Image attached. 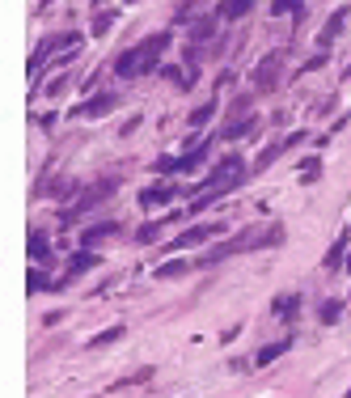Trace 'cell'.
I'll use <instances>...</instances> for the list:
<instances>
[{"label": "cell", "instance_id": "cell-15", "mask_svg": "<svg viewBox=\"0 0 351 398\" xmlns=\"http://www.w3.org/2000/svg\"><path fill=\"white\" fill-rule=\"evenodd\" d=\"M275 314H280L284 322H292L300 314V296L296 292H284V296H275Z\"/></svg>", "mask_w": 351, "mask_h": 398}, {"label": "cell", "instance_id": "cell-11", "mask_svg": "<svg viewBox=\"0 0 351 398\" xmlns=\"http://www.w3.org/2000/svg\"><path fill=\"white\" fill-rule=\"evenodd\" d=\"M250 9H254V0H220V5H216V17H220V21H237V17H245Z\"/></svg>", "mask_w": 351, "mask_h": 398}, {"label": "cell", "instance_id": "cell-17", "mask_svg": "<svg viewBox=\"0 0 351 398\" xmlns=\"http://www.w3.org/2000/svg\"><path fill=\"white\" fill-rule=\"evenodd\" d=\"M169 195H178V191H173V187H148V191L140 195V208H161Z\"/></svg>", "mask_w": 351, "mask_h": 398}, {"label": "cell", "instance_id": "cell-14", "mask_svg": "<svg viewBox=\"0 0 351 398\" xmlns=\"http://www.w3.org/2000/svg\"><path fill=\"white\" fill-rule=\"evenodd\" d=\"M284 352H288V339H280V343H267V347H263V352L254 356V364H250V368H267L271 360H280Z\"/></svg>", "mask_w": 351, "mask_h": 398}, {"label": "cell", "instance_id": "cell-5", "mask_svg": "<svg viewBox=\"0 0 351 398\" xmlns=\"http://www.w3.org/2000/svg\"><path fill=\"white\" fill-rule=\"evenodd\" d=\"M114 187H119L114 178H97L93 187H85V195L77 199V204H72V212H68V216H81V212L97 208V204H102V199H110V195H114Z\"/></svg>", "mask_w": 351, "mask_h": 398}, {"label": "cell", "instance_id": "cell-13", "mask_svg": "<svg viewBox=\"0 0 351 398\" xmlns=\"http://www.w3.org/2000/svg\"><path fill=\"white\" fill-rule=\"evenodd\" d=\"M254 128H258V119H229V128H224V140H241V136H254Z\"/></svg>", "mask_w": 351, "mask_h": 398}, {"label": "cell", "instance_id": "cell-7", "mask_svg": "<svg viewBox=\"0 0 351 398\" xmlns=\"http://www.w3.org/2000/svg\"><path fill=\"white\" fill-rule=\"evenodd\" d=\"M119 106V93H97V97H89V102L85 106H77V110H72V119H97V115H110Z\"/></svg>", "mask_w": 351, "mask_h": 398}, {"label": "cell", "instance_id": "cell-21", "mask_svg": "<svg viewBox=\"0 0 351 398\" xmlns=\"http://www.w3.org/2000/svg\"><path fill=\"white\" fill-rule=\"evenodd\" d=\"M284 148H288V144H267V148H263V153H258V161H254V169H267V165H271L275 157H280V153H284Z\"/></svg>", "mask_w": 351, "mask_h": 398}, {"label": "cell", "instance_id": "cell-9", "mask_svg": "<svg viewBox=\"0 0 351 398\" xmlns=\"http://www.w3.org/2000/svg\"><path fill=\"white\" fill-rule=\"evenodd\" d=\"M212 157V140H204V144H195V148H186V153L178 157V174H191V169H199Z\"/></svg>", "mask_w": 351, "mask_h": 398}, {"label": "cell", "instance_id": "cell-33", "mask_svg": "<svg viewBox=\"0 0 351 398\" xmlns=\"http://www.w3.org/2000/svg\"><path fill=\"white\" fill-rule=\"evenodd\" d=\"M347 267H351V263H347Z\"/></svg>", "mask_w": 351, "mask_h": 398}, {"label": "cell", "instance_id": "cell-28", "mask_svg": "<svg viewBox=\"0 0 351 398\" xmlns=\"http://www.w3.org/2000/svg\"><path fill=\"white\" fill-rule=\"evenodd\" d=\"M43 284H47V276H38V271H30V276H26V288H30V292H38Z\"/></svg>", "mask_w": 351, "mask_h": 398}, {"label": "cell", "instance_id": "cell-29", "mask_svg": "<svg viewBox=\"0 0 351 398\" xmlns=\"http://www.w3.org/2000/svg\"><path fill=\"white\" fill-rule=\"evenodd\" d=\"M322 318L335 322V318H339V301H326V305H322Z\"/></svg>", "mask_w": 351, "mask_h": 398}, {"label": "cell", "instance_id": "cell-26", "mask_svg": "<svg viewBox=\"0 0 351 398\" xmlns=\"http://www.w3.org/2000/svg\"><path fill=\"white\" fill-rule=\"evenodd\" d=\"M343 250H347V237L330 246V255H326V267H339V263H343Z\"/></svg>", "mask_w": 351, "mask_h": 398}, {"label": "cell", "instance_id": "cell-27", "mask_svg": "<svg viewBox=\"0 0 351 398\" xmlns=\"http://www.w3.org/2000/svg\"><path fill=\"white\" fill-rule=\"evenodd\" d=\"M110 26H114V13H110V17L102 13V17H97V21H93V34H97V38H102V34H106Z\"/></svg>", "mask_w": 351, "mask_h": 398}, {"label": "cell", "instance_id": "cell-8", "mask_svg": "<svg viewBox=\"0 0 351 398\" xmlns=\"http://www.w3.org/2000/svg\"><path fill=\"white\" fill-rule=\"evenodd\" d=\"M77 43V34H56V38H47L43 47H34V56H30V77H38V64H47V56L60 51V47H72ZM81 47V43H77Z\"/></svg>", "mask_w": 351, "mask_h": 398}, {"label": "cell", "instance_id": "cell-16", "mask_svg": "<svg viewBox=\"0 0 351 398\" xmlns=\"http://www.w3.org/2000/svg\"><path fill=\"white\" fill-rule=\"evenodd\" d=\"M114 220H102V225H93V229H85V250H93L97 242H106V237H114Z\"/></svg>", "mask_w": 351, "mask_h": 398}, {"label": "cell", "instance_id": "cell-25", "mask_svg": "<svg viewBox=\"0 0 351 398\" xmlns=\"http://www.w3.org/2000/svg\"><path fill=\"white\" fill-rule=\"evenodd\" d=\"M300 9V0H271V13L275 17H284V13H296Z\"/></svg>", "mask_w": 351, "mask_h": 398}, {"label": "cell", "instance_id": "cell-2", "mask_svg": "<svg viewBox=\"0 0 351 398\" xmlns=\"http://www.w3.org/2000/svg\"><path fill=\"white\" fill-rule=\"evenodd\" d=\"M165 47H169V30L148 34L140 47H132V51H123V56L114 60V77L132 81V77H140V72H153V68H157V60L165 56Z\"/></svg>", "mask_w": 351, "mask_h": 398}, {"label": "cell", "instance_id": "cell-23", "mask_svg": "<svg viewBox=\"0 0 351 398\" xmlns=\"http://www.w3.org/2000/svg\"><path fill=\"white\" fill-rule=\"evenodd\" d=\"M119 339H123V327H110V331H102V335H93L89 347H106V343H119Z\"/></svg>", "mask_w": 351, "mask_h": 398}, {"label": "cell", "instance_id": "cell-18", "mask_svg": "<svg viewBox=\"0 0 351 398\" xmlns=\"http://www.w3.org/2000/svg\"><path fill=\"white\" fill-rule=\"evenodd\" d=\"M89 267H97V255L93 250H77L72 263H68V276H81V271H89Z\"/></svg>", "mask_w": 351, "mask_h": 398}, {"label": "cell", "instance_id": "cell-19", "mask_svg": "<svg viewBox=\"0 0 351 398\" xmlns=\"http://www.w3.org/2000/svg\"><path fill=\"white\" fill-rule=\"evenodd\" d=\"M216 21H220L216 13H212V17H199V21H191V38H195V43H204V38H212V30H216Z\"/></svg>", "mask_w": 351, "mask_h": 398}, {"label": "cell", "instance_id": "cell-24", "mask_svg": "<svg viewBox=\"0 0 351 398\" xmlns=\"http://www.w3.org/2000/svg\"><path fill=\"white\" fill-rule=\"evenodd\" d=\"M161 229H165V225H144V229L136 233V242H140V246H153V242L161 237Z\"/></svg>", "mask_w": 351, "mask_h": 398}, {"label": "cell", "instance_id": "cell-20", "mask_svg": "<svg viewBox=\"0 0 351 398\" xmlns=\"http://www.w3.org/2000/svg\"><path fill=\"white\" fill-rule=\"evenodd\" d=\"M191 267H195V263H182V259H178V263H161L153 276H157V280H173V276H186Z\"/></svg>", "mask_w": 351, "mask_h": 398}, {"label": "cell", "instance_id": "cell-4", "mask_svg": "<svg viewBox=\"0 0 351 398\" xmlns=\"http://www.w3.org/2000/svg\"><path fill=\"white\" fill-rule=\"evenodd\" d=\"M229 225H191V229H182L178 237L169 242V250L178 255V250H195V246H204V242H212V237H220Z\"/></svg>", "mask_w": 351, "mask_h": 398}, {"label": "cell", "instance_id": "cell-31", "mask_svg": "<svg viewBox=\"0 0 351 398\" xmlns=\"http://www.w3.org/2000/svg\"><path fill=\"white\" fill-rule=\"evenodd\" d=\"M38 5H43V9H47V5H51V0H38Z\"/></svg>", "mask_w": 351, "mask_h": 398}, {"label": "cell", "instance_id": "cell-1", "mask_svg": "<svg viewBox=\"0 0 351 398\" xmlns=\"http://www.w3.org/2000/svg\"><path fill=\"white\" fill-rule=\"evenodd\" d=\"M245 183V161L237 157V153H229V157H220L216 161V169L208 174V183L199 187V195L191 199V212H204L208 204H216V199H224L233 187H241Z\"/></svg>", "mask_w": 351, "mask_h": 398}, {"label": "cell", "instance_id": "cell-22", "mask_svg": "<svg viewBox=\"0 0 351 398\" xmlns=\"http://www.w3.org/2000/svg\"><path fill=\"white\" fill-rule=\"evenodd\" d=\"M216 115V97H212V102H204V106H199L195 115H191V128H204V123Z\"/></svg>", "mask_w": 351, "mask_h": 398}, {"label": "cell", "instance_id": "cell-10", "mask_svg": "<svg viewBox=\"0 0 351 398\" xmlns=\"http://www.w3.org/2000/svg\"><path fill=\"white\" fill-rule=\"evenodd\" d=\"M343 26H347V9H335V13H330V21H326L322 34H317V47H322V51H326V47H330V43L343 34Z\"/></svg>", "mask_w": 351, "mask_h": 398}, {"label": "cell", "instance_id": "cell-30", "mask_svg": "<svg viewBox=\"0 0 351 398\" xmlns=\"http://www.w3.org/2000/svg\"><path fill=\"white\" fill-rule=\"evenodd\" d=\"M322 64H326V51H317V56H313V60L305 64V72H313V68H322Z\"/></svg>", "mask_w": 351, "mask_h": 398}, {"label": "cell", "instance_id": "cell-3", "mask_svg": "<svg viewBox=\"0 0 351 398\" xmlns=\"http://www.w3.org/2000/svg\"><path fill=\"white\" fill-rule=\"evenodd\" d=\"M275 242H284V229H267V233H237L229 242H220L212 246V250L199 259V267H212L220 259H229V255H241V250H258V246H275Z\"/></svg>", "mask_w": 351, "mask_h": 398}, {"label": "cell", "instance_id": "cell-6", "mask_svg": "<svg viewBox=\"0 0 351 398\" xmlns=\"http://www.w3.org/2000/svg\"><path fill=\"white\" fill-rule=\"evenodd\" d=\"M280 72H284V56H280V51L263 56V64L254 68V85H258V93H271L275 81H280Z\"/></svg>", "mask_w": 351, "mask_h": 398}, {"label": "cell", "instance_id": "cell-32", "mask_svg": "<svg viewBox=\"0 0 351 398\" xmlns=\"http://www.w3.org/2000/svg\"><path fill=\"white\" fill-rule=\"evenodd\" d=\"M343 398H351V386H347V394H343Z\"/></svg>", "mask_w": 351, "mask_h": 398}, {"label": "cell", "instance_id": "cell-12", "mask_svg": "<svg viewBox=\"0 0 351 398\" xmlns=\"http://www.w3.org/2000/svg\"><path fill=\"white\" fill-rule=\"evenodd\" d=\"M26 250H30V259H34V263H47V259H51V242H47L38 229H30V237H26Z\"/></svg>", "mask_w": 351, "mask_h": 398}]
</instances>
